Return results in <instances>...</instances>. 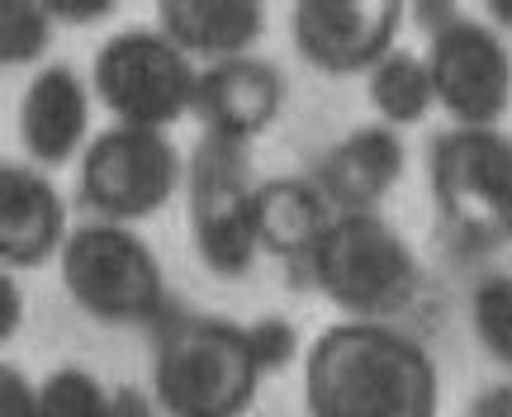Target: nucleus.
Returning a JSON list of instances; mask_svg holds the SVG:
<instances>
[{
    "mask_svg": "<svg viewBox=\"0 0 512 417\" xmlns=\"http://www.w3.org/2000/svg\"><path fill=\"white\" fill-rule=\"evenodd\" d=\"M437 403V361L389 323L347 318L304 356L309 417H437Z\"/></svg>",
    "mask_w": 512,
    "mask_h": 417,
    "instance_id": "nucleus-1",
    "label": "nucleus"
},
{
    "mask_svg": "<svg viewBox=\"0 0 512 417\" xmlns=\"http://www.w3.org/2000/svg\"><path fill=\"white\" fill-rule=\"evenodd\" d=\"M261 361L247 323L176 313L157 332L152 399L166 417H242L261 389Z\"/></svg>",
    "mask_w": 512,
    "mask_h": 417,
    "instance_id": "nucleus-2",
    "label": "nucleus"
},
{
    "mask_svg": "<svg viewBox=\"0 0 512 417\" xmlns=\"http://www.w3.org/2000/svg\"><path fill=\"white\" fill-rule=\"evenodd\" d=\"M427 185L460 252L512 247V138L503 128H446L427 152Z\"/></svg>",
    "mask_w": 512,
    "mask_h": 417,
    "instance_id": "nucleus-3",
    "label": "nucleus"
},
{
    "mask_svg": "<svg viewBox=\"0 0 512 417\" xmlns=\"http://www.w3.org/2000/svg\"><path fill=\"white\" fill-rule=\"evenodd\" d=\"M309 275L351 323H384L418 294V256L380 214L332 218L328 237L309 256Z\"/></svg>",
    "mask_w": 512,
    "mask_h": 417,
    "instance_id": "nucleus-4",
    "label": "nucleus"
},
{
    "mask_svg": "<svg viewBox=\"0 0 512 417\" xmlns=\"http://www.w3.org/2000/svg\"><path fill=\"white\" fill-rule=\"evenodd\" d=\"M62 290L95 323H166V275L157 252L124 223H81L57 256Z\"/></svg>",
    "mask_w": 512,
    "mask_h": 417,
    "instance_id": "nucleus-5",
    "label": "nucleus"
},
{
    "mask_svg": "<svg viewBox=\"0 0 512 417\" xmlns=\"http://www.w3.org/2000/svg\"><path fill=\"white\" fill-rule=\"evenodd\" d=\"M200 72L162 29H124L100 43L91 62V91L114 124L171 128L195 105Z\"/></svg>",
    "mask_w": 512,
    "mask_h": 417,
    "instance_id": "nucleus-6",
    "label": "nucleus"
},
{
    "mask_svg": "<svg viewBox=\"0 0 512 417\" xmlns=\"http://www.w3.org/2000/svg\"><path fill=\"white\" fill-rule=\"evenodd\" d=\"M185 181V162L162 128L114 124L81 152L76 200L100 223H138L152 218Z\"/></svg>",
    "mask_w": 512,
    "mask_h": 417,
    "instance_id": "nucleus-7",
    "label": "nucleus"
},
{
    "mask_svg": "<svg viewBox=\"0 0 512 417\" xmlns=\"http://www.w3.org/2000/svg\"><path fill=\"white\" fill-rule=\"evenodd\" d=\"M185 200H190V242L200 261L223 280L252 271L256 252V185L247 152L223 138H204L185 171Z\"/></svg>",
    "mask_w": 512,
    "mask_h": 417,
    "instance_id": "nucleus-8",
    "label": "nucleus"
},
{
    "mask_svg": "<svg viewBox=\"0 0 512 417\" xmlns=\"http://www.w3.org/2000/svg\"><path fill=\"white\" fill-rule=\"evenodd\" d=\"M427 72L437 105L456 119V128H498L512 105V53L494 24H475L460 15L427 48Z\"/></svg>",
    "mask_w": 512,
    "mask_h": 417,
    "instance_id": "nucleus-9",
    "label": "nucleus"
},
{
    "mask_svg": "<svg viewBox=\"0 0 512 417\" xmlns=\"http://www.w3.org/2000/svg\"><path fill=\"white\" fill-rule=\"evenodd\" d=\"M399 0H299L290 34L299 57L328 76L375 72L399 48L403 29Z\"/></svg>",
    "mask_w": 512,
    "mask_h": 417,
    "instance_id": "nucleus-10",
    "label": "nucleus"
},
{
    "mask_svg": "<svg viewBox=\"0 0 512 417\" xmlns=\"http://www.w3.org/2000/svg\"><path fill=\"white\" fill-rule=\"evenodd\" d=\"M285 72L266 62V57H233V62H214L200 72L195 86V105L190 114L200 119L209 138L247 147L256 133L280 119L285 109Z\"/></svg>",
    "mask_w": 512,
    "mask_h": 417,
    "instance_id": "nucleus-11",
    "label": "nucleus"
},
{
    "mask_svg": "<svg viewBox=\"0 0 512 417\" xmlns=\"http://www.w3.org/2000/svg\"><path fill=\"white\" fill-rule=\"evenodd\" d=\"M403 166H408V147H403L399 128L366 124L351 128L347 138H337L323 152L313 185L323 190L332 214H375L384 195L399 185Z\"/></svg>",
    "mask_w": 512,
    "mask_h": 417,
    "instance_id": "nucleus-12",
    "label": "nucleus"
},
{
    "mask_svg": "<svg viewBox=\"0 0 512 417\" xmlns=\"http://www.w3.org/2000/svg\"><path fill=\"white\" fill-rule=\"evenodd\" d=\"M91 100L95 91H86V81L67 67V62H48L43 72L24 86L19 95V143L34 157V166H67L81 152L86 133H91Z\"/></svg>",
    "mask_w": 512,
    "mask_h": 417,
    "instance_id": "nucleus-13",
    "label": "nucleus"
},
{
    "mask_svg": "<svg viewBox=\"0 0 512 417\" xmlns=\"http://www.w3.org/2000/svg\"><path fill=\"white\" fill-rule=\"evenodd\" d=\"M67 204L38 166H0V266L34 271L67 247Z\"/></svg>",
    "mask_w": 512,
    "mask_h": 417,
    "instance_id": "nucleus-14",
    "label": "nucleus"
},
{
    "mask_svg": "<svg viewBox=\"0 0 512 417\" xmlns=\"http://www.w3.org/2000/svg\"><path fill=\"white\" fill-rule=\"evenodd\" d=\"M157 29L190 62L204 57L214 67L233 57H252V43L266 29V10L256 0H162Z\"/></svg>",
    "mask_w": 512,
    "mask_h": 417,
    "instance_id": "nucleus-15",
    "label": "nucleus"
},
{
    "mask_svg": "<svg viewBox=\"0 0 512 417\" xmlns=\"http://www.w3.org/2000/svg\"><path fill=\"white\" fill-rule=\"evenodd\" d=\"M332 204L304 176H275L256 185V242L280 261H309L332 228Z\"/></svg>",
    "mask_w": 512,
    "mask_h": 417,
    "instance_id": "nucleus-16",
    "label": "nucleus"
},
{
    "mask_svg": "<svg viewBox=\"0 0 512 417\" xmlns=\"http://www.w3.org/2000/svg\"><path fill=\"white\" fill-rule=\"evenodd\" d=\"M366 95H370V105H375V114H380V124H389V128L422 124L427 109L437 105L427 57H418L413 48H394V53L366 76Z\"/></svg>",
    "mask_w": 512,
    "mask_h": 417,
    "instance_id": "nucleus-17",
    "label": "nucleus"
},
{
    "mask_svg": "<svg viewBox=\"0 0 512 417\" xmlns=\"http://www.w3.org/2000/svg\"><path fill=\"white\" fill-rule=\"evenodd\" d=\"M57 19L48 15V0H5L0 5V62L5 67H34L53 48Z\"/></svg>",
    "mask_w": 512,
    "mask_h": 417,
    "instance_id": "nucleus-18",
    "label": "nucleus"
},
{
    "mask_svg": "<svg viewBox=\"0 0 512 417\" xmlns=\"http://www.w3.org/2000/svg\"><path fill=\"white\" fill-rule=\"evenodd\" d=\"M470 323L479 346L512 370V275H484L470 294Z\"/></svg>",
    "mask_w": 512,
    "mask_h": 417,
    "instance_id": "nucleus-19",
    "label": "nucleus"
},
{
    "mask_svg": "<svg viewBox=\"0 0 512 417\" xmlns=\"http://www.w3.org/2000/svg\"><path fill=\"white\" fill-rule=\"evenodd\" d=\"M114 394H105V384L95 380L81 365H62L43 380V403L38 417H110Z\"/></svg>",
    "mask_w": 512,
    "mask_h": 417,
    "instance_id": "nucleus-20",
    "label": "nucleus"
},
{
    "mask_svg": "<svg viewBox=\"0 0 512 417\" xmlns=\"http://www.w3.org/2000/svg\"><path fill=\"white\" fill-rule=\"evenodd\" d=\"M247 332H252L256 361H261L266 375H271V370H285V365L299 356V332H294L290 318H256V323H247Z\"/></svg>",
    "mask_w": 512,
    "mask_h": 417,
    "instance_id": "nucleus-21",
    "label": "nucleus"
},
{
    "mask_svg": "<svg viewBox=\"0 0 512 417\" xmlns=\"http://www.w3.org/2000/svg\"><path fill=\"white\" fill-rule=\"evenodd\" d=\"M43 384H34L19 365H0V417H38Z\"/></svg>",
    "mask_w": 512,
    "mask_h": 417,
    "instance_id": "nucleus-22",
    "label": "nucleus"
},
{
    "mask_svg": "<svg viewBox=\"0 0 512 417\" xmlns=\"http://www.w3.org/2000/svg\"><path fill=\"white\" fill-rule=\"evenodd\" d=\"M24 327V294L15 285V271H0V342H15Z\"/></svg>",
    "mask_w": 512,
    "mask_h": 417,
    "instance_id": "nucleus-23",
    "label": "nucleus"
},
{
    "mask_svg": "<svg viewBox=\"0 0 512 417\" xmlns=\"http://www.w3.org/2000/svg\"><path fill=\"white\" fill-rule=\"evenodd\" d=\"M48 15L57 24H95V19H110L114 5L110 0H48Z\"/></svg>",
    "mask_w": 512,
    "mask_h": 417,
    "instance_id": "nucleus-24",
    "label": "nucleus"
},
{
    "mask_svg": "<svg viewBox=\"0 0 512 417\" xmlns=\"http://www.w3.org/2000/svg\"><path fill=\"white\" fill-rule=\"evenodd\" d=\"M465 417H512V380L508 384H489V389H479Z\"/></svg>",
    "mask_w": 512,
    "mask_h": 417,
    "instance_id": "nucleus-25",
    "label": "nucleus"
},
{
    "mask_svg": "<svg viewBox=\"0 0 512 417\" xmlns=\"http://www.w3.org/2000/svg\"><path fill=\"white\" fill-rule=\"evenodd\" d=\"M110 417H162L157 399L143 394L138 384H124V389H114V413Z\"/></svg>",
    "mask_w": 512,
    "mask_h": 417,
    "instance_id": "nucleus-26",
    "label": "nucleus"
},
{
    "mask_svg": "<svg viewBox=\"0 0 512 417\" xmlns=\"http://www.w3.org/2000/svg\"><path fill=\"white\" fill-rule=\"evenodd\" d=\"M489 15H494L503 29H512V0H494V5H489Z\"/></svg>",
    "mask_w": 512,
    "mask_h": 417,
    "instance_id": "nucleus-27",
    "label": "nucleus"
}]
</instances>
